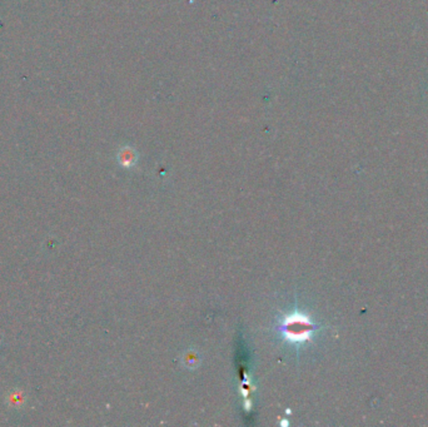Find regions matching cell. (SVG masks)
Here are the masks:
<instances>
[{
  "instance_id": "6da1fadb",
  "label": "cell",
  "mask_w": 428,
  "mask_h": 427,
  "mask_svg": "<svg viewBox=\"0 0 428 427\" xmlns=\"http://www.w3.org/2000/svg\"><path fill=\"white\" fill-rule=\"evenodd\" d=\"M281 329L285 340H289L292 342H303L310 338L313 332V323L304 314L292 313L285 317L281 324Z\"/></svg>"
}]
</instances>
